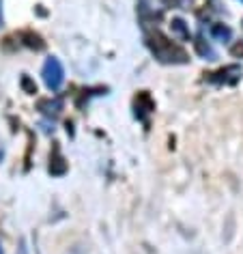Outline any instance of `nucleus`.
I'll list each match as a JSON object with an SVG mask.
<instances>
[{
	"label": "nucleus",
	"mask_w": 243,
	"mask_h": 254,
	"mask_svg": "<svg viewBox=\"0 0 243 254\" xmlns=\"http://www.w3.org/2000/svg\"><path fill=\"white\" fill-rule=\"evenodd\" d=\"M144 43L151 50V54L164 65H185V63H189V54L185 52V48L175 43L170 37H166L159 28H146Z\"/></svg>",
	"instance_id": "nucleus-1"
},
{
	"label": "nucleus",
	"mask_w": 243,
	"mask_h": 254,
	"mask_svg": "<svg viewBox=\"0 0 243 254\" xmlns=\"http://www.w3.org/2000/svg\"><path fill=\"white\" fill-rule=\"evenodd\" d=\"M41 75H43V82H46V86L50 88V91H59L61 84H62V80H65V69H62L61 61L52 56V59L46 61Z\"/></svg>",
	"instance_id": "nucleus-2"
},
{
	"label": "nucleus",
	"mask_w": 243,
	"mask_h": 254,
	"mask_svg": "<svg viewBox=\"0 0 243 254\" xmlns=\"http://www.w3.org/2000/svg\"><path fill=\"white\" fill-rule=\"evenodd\" d=\"M241 78V67L239 65H226L217 71H209L204 73V80L207 82H213V84H226V86H233L237 84Z\"/></svg>",
	"instance_id": "nucleus-3"
},
{
	"label": "nucleus",
	"mask_w": 243,
	"mask_h": 254,
	"mask_svg": "<svg viewBox=\"0 0 243 254\" xmlns=\"http://www.w3.org/2000/svg\"><path fill=\"white\" fill-rule=\"evenodd\" d=\"M153 110H155V101H153L149 91H140L133 97V112L146 127H149V114H153Z\"/></svg>",
	"instance_id": "nucleus-4"
},
{
	"label": "nucleus",
	"mask_w": 243,
	"mask_h": 254,
	"mask_svg": "<svg viewBox=\"0 0 243 254\" xmlns=\"http://www.w3.org/2000/svg\"><path fill=\"white\" fill-rule=\"evenodd\" d=\"M50 173H52L54 177H61V175L67 173V162H65V157H62V153H61L59 142H54L52 153H50Z\"/></svg>",
	"instance_id": "nucleus-5"
},
{
	"label": "nucleus",
	"mask_w": 243,
	"mask_h": 254,
	"mask_svg": "<svg viewBox=\"0 0 243 254\" xmlns=\"http://www.w3.org/2000/svg\"><path fill=\"white\" fill-rule=\"evenodd\" d=\"M20 41L26 48H30V50H43V48H46V41L41 39V35L33 33V30H22V33H20Z\"/></svg>",
	"instance_id": "nucleus-6"
},
{
	"label": "nucleus",
	"mask_w": 243,
	"mask_h": 254,
	"mask_svg": "<svg viewBox=\"0 0 243 254\" xmlns=\"http://www.w3.org/2000/svg\"><path fill=\"white\" fill-rule=\"evenodd\" d=\"M61 108H62L61 99H43V101H39V110L43 114H52V117H56V114L61 112Z\"/></svg>",
	"instance_id": "nucleus-7"
},
{
	"label": "nucleus",
	"mask_w": 243,
	"mask_h": 254,
	"mask_svg": "<svg viewBox=\"0 0 243 254\" xmlns=\"http://www.w3.org/2000/svg\"><path fill=\"white\" fill-rule=\"evenodd\" d=\"M211 35H213L215 39H220V41H228L233 33H230V28L224 26V24H213V26H211Z\"/></svg>",
	"instance_id": "nucleus-8"
},
{
	"label": "nucleus",
	"mask_w": 243,
	"mask_h": 254,
	"mask_svg": "<svg viewBox=\"0 0 243 254\" xmlns=\"http://www.w3.org/2000/svg\"><path fill=\"white\" fill-rule=\"evenodd\" d=\"M172 30H175V33L181 37V39H187L189 41V28L185 26V22L181 20V17H175V20H172Z\"/></svg>",
	"instance_id": "nucleus-9"
},
{
	"label": "nucleus",
	"mask_w": 243,
	"mask_h": 254,
	"mask_svg": "<svg viewBox=\"0 0 243 254\" xmlns=\"http://www.w3.org/2000/svg\"><path fill=\"white\" fill-rule=\"evenodd\" d=\"M196 50H198V54H200V56H204V59H209V61L215 59V52L211 50L209 43H204L202 39H196Z\"/></svg>",
	"instance_id": "nucleus-10"
},
{
	"label": "nucleus",
	"mask_w": 243,
	"mask_h": 254,
	"mask_svg": "<svg viewBox=\"0 0 243 254\" xmlns=\"http://www.w3.org/2000/svg\"><path fill=\"white\" fill-rule=\"evenodd\" d=\"M22 86L26 88V93H28V95H35V93H37V84L28 78V75H24V78H22Z\"/></svg>",
	"instance_id": "nucleus-11"
},
{
	"label": "nucleus",
	"mask_w": 243,
	"mask_h": 254,
	"mask_svg": "<svg viewBox=\"0 0 243 254\" xmlns=\"http://www.w3.org/2000/svg\"><path fill=\"white\" fill-rule=\"evenodd\" d=\"M162 2L166 4V7H181L185 0H162Z\"/></svg>",
	"instance_id": "nucleus-12"
},
{
	"label": "nucleus",
	"mask_w": 243,
	"mask_h": 254,
	"mask_svg": "<svg viewBox=\"0 0 243 254\" xmlns=\"http://www.w3.org/2000/svg\"><path fill=\"white\" fill-rule=\"evenodd\" d=\"M235 56H243V43H237V46H233V50H230Z\"/></svg>",
	"instance_id": "nucleus-13"
},
{
	"label": "nucleus",
	"mask_w": 243,
	"mask_h": 254,
	"mask_svg": "<svg viewBox=\"0 0 243 254\" xmlns=\"http://www.w3.org/2000/svg\"><path fill=\"white\" fill-rule=\"evenodd\" d=\"M0 26H2V0H0Z\"/></svg>",
	"instance_id": "nucleus-14"
},
{
	"label": "nucleus",
	"mask_w": 243,
	"mask_h": 254,
	"mask_svg": "<svg viewBox=\"0 0 243 254\" xmlns=\"http://www.w3.org/2000/svg\"><path fill=\"white\" fill-rule=\"evenodd\" d=\"M0 254H4V252H2V248H0Z\"/></svg>",
	"instance_id": "nucleus-15"
},
{
	"label": "nucleus",
	"mask_w": 243,
	"mask_h": 254,
	"mask_svg": "<svg viewBox=\"0 0 243 254\" xmlns=\"http://www.w3.org/2000/svg\"><path fill=\"white\" fill-rule=\"evenodd\" d=\"M241 2H243V0H241Z\"/></svg>",
	"instance_id": "nucleus-16"
}]
</instances>
